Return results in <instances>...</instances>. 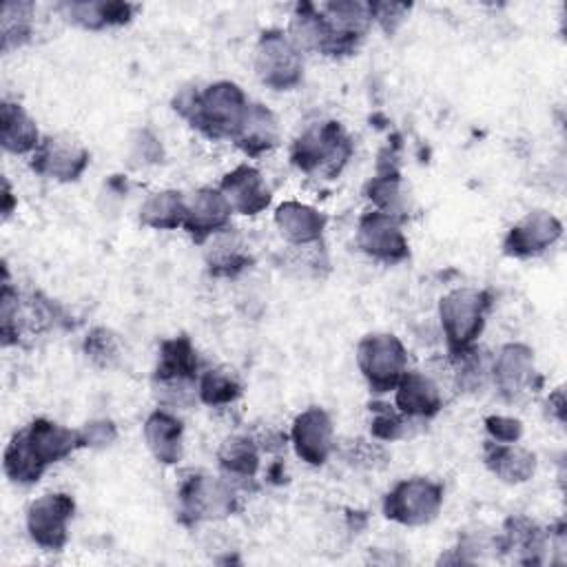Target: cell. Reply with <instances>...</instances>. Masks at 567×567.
<instances>
[{"label":"cell","instance_id":"83f0119b","mask_svg":"<svg viewBox=\"0 0 567 567\" xmlns=\"http://www.w3.org/2000/svg\"><path fill=\"white\" fill-rule=\"evenodd\" d=\"M42 135L35 120L24 111L22 104L4 100L0 104V144L11 155H31Z\"/></svg>","mask_w":567,"mask_h":567},{"label":"cell","instance_id":"3957f363","mask_svg":"<svg viewBox=\"0 0 567 567\" xmlns=\"http://www.w3.org/2000/svg\"><path fill=\"white\" fill-rule=\"evenodd\" d=\"M354 153L352 137L334 120L310 124L290 146V162L308 173L323 175L326 179L337 177Z\"/></svg>","mask_w":567,"mask_h":567},{"label":"cell","instance_id":"8d00e7d4","mask_svg":"<svg viewBox=\"0 0 567 567\" xmlns=\"http://www.w3.org/2000/svg\"><path fill=\"white\" fill-rule=\"evenodd\" d=\"M82 352L89 359V363L95 365L97 370H111L122 359V341L111 328L95 326L84 337Z\"/></svg>","mask_w":567,"mask_h":567},{"label":"cell","instance_id":"4316f807","mask_svg":"<svg viewBox=\"0 0 567 567\" xmlns=\"http://www.w3.org/2000/svg\"><path fill=\"white\" fill-rule=\"evenodd\" d=\"M199 374L202 361L186 334L171 337L159 343L153 381H197Z\"/></svg>","mask_w":567,"mask_h":567},{"label":"cell","instance_id":"f546056e","mask_svg":"<svg viewBox=\"0 0 567 567\" xmlns=\"http://www.w3.org/2000/svg\"><path fill=\"white\" fill-rule=\"evenodd\" d=\"M447 370L456 392H481L492 377V357L474 343L461 352L447 354Z\"/></svg>","mask_w":567,"mask_h":567},{"label":"cell","instance_id":"ee69618b","mask_svg":"<svg viewBox=\"0 0 567 567\" xmlns=\"http://www.w3.org/2000/svg\"><path fill=\"white\" fill-rule=\"evenodd\" d=\"M545 405H547L549 416H554L558 423L565 421V392H563V388L554 390V392L547 396Z\"/></svg>","mask_w":567,"mask_h":567},{"label":"cell","instance_id":"9c48e42d","mask_svg":"<svg viewBox=\"0 0 567 567\" xmlns=\"http://www.w3.org/2000/svg\"><path fill=\"white\" fill-rule=\"evenodd\" d=\"M326 24V51L323 55L341 58L357 51L365 38L372 18L370 2L361 0H330L319 4Z\"/></svg>","mask_w":567,"mask_h":567},{"label":"cell","instance_id":"d6986e66","mask_svg":"<svg viewBox=\"0 0 567 567\" xmlns=\"http://www.w3.org/2000/svg\"><path fill=\"white\" fill-rule=\"evenodd\" d=\"M219 190L228 199L233 213L239 215H259L272 199L261 173L250 164H239L228 171L219 182Z\"/></svg>","mask_w":567,"mask_h":567},{"label":"cell","instance_id":"4dcf8cb0","mask_svg":"<svg viewBox=\"0 0 567 567\" xmlns=\"http://www.w3.org/2000/svg\"><path fill=\"white\" fill-rule=\"evenodd\" d=\"M186 197L179 190L166 188L146 197L140 208V221L155 230H175L184 226Z\"/></svg>","mask_w":567,"mask_h":567},{"label":"cell","instance_id":"ffe728a7","mask_svg":"<svg viewBox=\"0 0 567 567\" xmlns=\"http://www.w3.org/2000/svg\"><path fill=\"white\" fill-rule=\"evenodd\" d=\"M259 452L255 436L233 434L226 436L217 450V465L221 476H226L239 492L255 487V476L259 472Z\"/></svg>","mask_w":567,"mask_h":567},{"label":"cell","instance_id":"7c38bea8","mask_svg":"<svg viewBox=\"0 0 567 567\" xmlns=\"http://www.w3.org/2000/svg\"><path fill=\"white\" fill-rule=\"evenodd\" d=\"M354 241L363 255L381 264H399L410 257V244L401 228V219L381 210L361 215Z\"/></svg>","mask_w":567,"mask_h":567},{"label":"cell","instance_id":"2e32d148","mask_svg":"<svg viewBox=\"0 0 567 567\" xmlns=\"http://www.w3.org/2000/svg\"><path fill=\"white\" fill-rule=\"evenodd\" d=\"M137 9V4L122 0H64L55 4V11L66 22L86 31H102L109 27L128 24Z\"/></svg>","mask_w":567,"mask_h":567},{"label":"cell","instance_id":"ab89813d","mask_svg":"<svg viewBox=\"0 0 567 567\" xmlns=\"http://www.w3.org/2000/svg\"><path fill=\"white\" fill-rule=\"evenodd\" d=\"M78 434L82 447H109L117 439V425L111 419H93L86 421Z\"/></svg>","mask_w":567,"mask_h":567},{"label":"cell","instance_id":"f1b7e54d","mask_svg":"<svg viewBox=\"0 0 567 567\" xmlns=\"http://www.w3.org/2000/svg\"><path fill=\"white\" fill-rule=\"evenodd\" d=\"M363 193L372 202L374 210L388 213V215L399 217V219L405 217L408 202H405L403 179H401V173H399L392 155L388 159L381 157L377 175L372 179H368Z\"/></svg>","mask_w":567,"mask_h":567},{"label":"cell","instance_id":"f35d334b","mask_svg":"<svg viewBox=\"0 0 567 567\" xmlns=\"http://www.w3.org/2000/svg\"><path fill=\"white\" fill-rule=\"evenodd\" d=\"M341 452L350 465L361 467V470H379L390 461V456L381 443H372L365 439H350Z\"/></svg>","mask_w":567,"mask_h":567},{"label":"cell","instance_id":"d6a6232c","mask_svg":"<svg viewBox=\"0 0 567 567\" xmlns=\"http://www.w3.org/2000/svg\"><path fill=\"white\" fill-rule=\"evenodd\" d=\"M35 7L29 0H7L0 11V49L11 53L24 47L33 35Z\"/></svg>","mask_w":567,"mask_h":567},{"label":"cell","instance_id":"7402d4cb","mask_svg":"<svg viewBox=\"0 0 567 567\" xmlns=\"http://www.w3.org/2000/svg\"><path fill=\"white\" fill-rule=\"evenodd\" d=\"M547 540V532L527 516H509L501 536H496V549L514 554V558L523 565H540L549 545Z\"/></svg>","mask_w":567,"mask_h":567},{"label":"cell","instance_id":"d4e9b609","mask_svg":"<svg viewBox=\"0 0 567 567\" xmlns=\"http://www.w3.org/2000/svg\"><path fill=\"white\" fill-rule=\"evenodd\" d=\"M326 224L328 217L321 210L295 199L279 204L275 210V226L290 246L321 241Z\"/></svg>","mask_w":567,"mask_h":567},{"label":"cell","instance_id":"8992f818","mask_svg":"<svg viewBox=\"0 0 567 567\" xmlns=\"http://www.w3.org/2000/svg\"><path fill=\"white\" fill-rule=\"evenodd\" d=\"M441 507L443 485L425 476L403 478L383 496V516L405 527L432 523Z\"/></svg>","mask_w":567,"mask_h":567},{"label":"cell","instance_id":"cb8c5ba5","mask_svg":"<svg viewBox=\"0 0 567 567\" xmlns=\"http://www.w3.org/2000/svg\"><path fill=\"white\" fill-rule=\"evenodd\" d=\"M483 463L485 467L503 483L520 485L536 474V454L518 443H483Z\"/></svg>","mask_w":567,"mask_h":567},{"label":"cell","instance_id":"e575fe53","mask_svg":"<svg viewBox=\"0 0 567 567\" xmlns=\"http://www.w3.org/2000/svg\"><path fill=\"white\" fill-rule=\"evenodd\" d=\"M370 410H372L370 434L385 443L410 439L425 425V421L403 414L401 410H396V405L374 401V403H370Z\"/></svg>","mask_w":567,"mask_h":567},{"label":"cell","instance_id":"484cf974","mask_svg":"<svg viewBox=\"0 0 567 567\" xmlns=\"http://www.w3.org/2000/svg\"><path fill=\"white\" fill-rule=\"evenodd\" d=\"M204 264L213 277H237L250 268L252 255L244 237L237 230L226 228L204 244Z\"/></svg>","mask_w":567,"mask_h":567},{"label":"cell","instance_id":"6da1fadb","mask_svg":"<svg viewBox=\"0 0 567 567\" xmlns=\"http://www.w3.org/2000/svg\"><path fill=\"white\" fill-rule=\"evenodd\" d=\"M246 93L228 80L204 89L186 86L173 97V111L208 140H233L248 109Z\"/></svg>","mask_w":567,"mask_h":567},{"label":"cell","instance_id":"52a82bcc","mask_svg":"<svg viewBox=\"0 0 567 567\" xmlns=\"http://www.w3.org/2000/svg\"><path fill=\"white\" fill-rule=\"evenodd\" d=\"M255 73L272 91H292L303 78L301 51L281 29H266L255 47Z\"/></svg>","mask_w":567,"mask_h":567},{"label":"cell","instance_id":"5bb4252c","mask_svg":"<svg viewBox=\"0 0 567 567\" xmlns=\"http://www.w3.org/2000/svg\"><path fill=\"white\" fill-rule=\"evenodd\" d=\"M563 235V224L547 210H532L520 217L503 239V252L516 259L543 255Z\"/></svg>","mask_w":567,"mask_h":567},{"label":"cell","instance_id":"e0dca14e","mask_svg":"<svg viewBox=\"0 0 567 567\" xmlns=\"http://www.w3.org/2000/svg\"><path fill=\"white\" fill-rule=\"evenodd\" d=\"M22 434L31 454L44 470H49V465L64 461L78 447H82L78 430H71L44 416L33 419L27 427H22Z\"/></svg>","mask_w":567,"mask_h":567},{"label":"cell","instance_id":"5b68a950","mask_svg":"<svg viewBox=\"0 0 567 567\" xmlns=\"http://www.w3.org/2000/svg\"><path fill=\"white\" fill-rule=\"evenodd\" d=\"M357 365L368 388L385 394L408 372V350L392 332H370L357 343Z\"/></svg>","mask_w":567,"mask_h":567},{"label":"cell","instance_id":"277c9868","mask_svg":"<svg viewBox=\"0 0 567 567\" xmlns=\"http://www.w3.org/2000/svg\"><path fill=\"white\" fill-rule=\"evenodd\" d=\"M492 297L483 288H454L439 301V321L447 343V354L476 343L485 328Z\"/></svg>","mask_w":567,"mask_h":567},{"label":"cell","instance_id":"ba28073f","mask_svg":"<svg viewBox=\"0 0 567 567\" xmlns=\"http://www.w3.org/2000/svg\"><path fill=\"white\" fill-rule=\"evenodd\" d=\"M492 383L496 392L509 401H523L543 388V377L536 368L534 350L527 343H505L492 357Z\"/></svg>","mask_w":567,"mask_h":567},{"label":"cell","instance_id":"30bf717a","mask_svg":"<svg viewBox=\"0 0 567 567\" xmlns=\"http://www.w3.org/2000/svg\"><path fill=\"white\" fill-rule=\"evenodd\" d=\"M75 514V501L66 492H49L27 507L29 538L44 551H60L69 540V523Z\"/></svg>","mask_w":567,"mask_h":567},{"label":"cell","instance_id":"4fadbf2b","mask_svg":"<svg viewBox=\"0 0 567 567\" xmlns=\"http://www.w3.org/2000/svg\"><path fill=\"white\" fill-rule=\"evenodd\" d=\"M290 443L303 463L315 467L323 465L337 450L330 414L319 405L299 412L290 427Z\"/></svg>","mask_w":567,"mask_h":567},{"label":"cell","instance_id":"9a60e30c","mask_svg":"<svg viewBox=\"0 0 567 567\" xmlns=\"http://www.w3.org/2000/svg\"><path fill=\"white\" fill-rule=\"evenodd\" d=\"M233 208L219 188H199L186 199L184 230L188 237L204 246L213 235L230 228Z\"/></svg>","mask_w":567,"mask_h":567},{"label":"cell","instance_id":"44dd1931","mask_svg":"<svg viewBox=\"0 0 567 567\" xmlns=\"http://www.w3.org/2000/svg\"><path fill=\"white\" fill-rule=\"evenodd\" d=\"M144 443L162 465H175L184 454V423L168 408L153 410L144 421Z\"/></svg>","mask_w":567,"mask_h":567},{"label":"cell","instance_id":"f6af8a7d","mask_svg":"<svg viewBox=\"0 0 567 567\" xmlns=\"http://www.w3.org/2000/svg\"><path fill=\"white\" fill-rule=\"evenodd\" d=\"M13 206H16V197H13V193H11L9 179L4 177V179H2V217H4V219L13 213Z\"/></svg>","mask_w":567,"mask_h":567},{"label":"cell","instance_id":"7a4b0ae2","mask_svg":"<svg viewBox=\"0 0 567 567\" xmlns=\"http://www.w3.org/2000/svg\"><path fill=\"white\" fill-rule=\"evenodd\" d=\"M239 489L226 476L186 470L177 483V518L186 527L219 520L239 509Z\"/></svg>","mask_w":567,"mask_h":567},{"label":"cell","instance_id":"ac0fdd59","mask_svg":"<svg viewBox=\"0 0 567 567\" xmlns=\"http://www.w3.org/2000/svg\"><path fill=\"white\" fill-rule=\"evenodd\" d=\"M443 392L441 383L427 374V372H416L408 370L396 388H394V405L408 416L430 421L443 410Z\"/></svg>","mask_w":567,"mask_h":567},{"label":"cell","instance_id":"b9f144b4","mask_svg":"<svg viewBox=\"0 0 567 567\" xmlns=\"http://www.w3.org/2000/svg\"><path fill=\"white\" fill-rule=\"evenodd\" d=\"M487 434L492 441L498 443H518L523 436V423L514 416H505V414H489L483 421Z\"/></svg>","mask_w":567,"mask_h":567},{"label":"cell","instance_id":"603a6c76","mask_svg":"<svg viewBox=\"0 0 567 567\" xmlns=\"http://www.w3.org/2000/svg\"><path fill=\"white\" fill-rule=\"evenodd\" d=\"M230 142L248 157H259L272 151L279 144V122L275 113L259 102H250Z\"/></svg>","mask_w":567,"mask_h":567},{"label":"cell","instance_id":"836d02e7","mask_svg":"<svg viewBox=\"0 0 567 567\" xmlns=\"http://www.w3.org/2000/svg\"><path fill=\"white\" fill-rule=\"evenodd\" d=\"M244 392V383L233 368L213 365L202 370L197 379V396L210 408H226L235 403Z\"/></svg>","mask_w":567,"mask_h":567},{"label":"cell","instance_id":"7bdbcfd3","mask_svg":"<svg viewBox=\"0 0 567 567\" xmlns=\"http://www.w3.org/2000/svg\"><path fill=\"white\" fill-rule=\"evenodd\" d=\"M131 159H137V166L140 164H155V162H159L162 159V144H159V140L151 131H140L137 140L133 142Z\"/></svg>","mask_w":567,"mask_h":567},{"label":"cell","instance_id":"60d3db41","mask_svg":"<svg viewBox=\"0 0 567 567\" xmlns=\"http://www.w3.org/2000/svg\"><path fill=\"white\" fill-rule=\"evenodd\" d=\"M412 4L408 2H370V18L377 22L385 33H394L401 22L408 18Z\"/></svg>","mask_w":567,"mask_h":567},{"label":"cell","instance_id":"d590c367","mask_svg":"<svg viewBox=\"0 0 567 567\" xmlns=\"http://www.w3.org/2000/svg\"><path fill=\"white\" fill-rule=\"evenodd\" d=\"M2 467H4V474L11 483H18V485H33L42 478V474L47 472L38 461L35 456L31 454L27 441H24V434L22 430H18L11 441L7 443L4 447V456H2Z\"/></svg>","mask_w":567,"mask_h":567},{"label":"cell","instance_id":"8fae6325","mask_svg":"<svg viewBox=\"0 0 567 567\" xmlns=\"http://www.w3.org/2000/svg\"><path fill=\"white\" fill-rule=\"evenodd\" d=\"M91 153L78 140L55 133L44 135L38 148L31 153V171L55 182H78L89 168Z\"/></svg>","mask_w":567,"mask_h":567},{"label":"cell","instance_id":"74e56055","mask_svg":"<svg viewBox=\"0 0 567 567\" xmlns=\"http://www.w3.org/2000/svg\"><path fill=\"white\" fill-rule=\"evenodd\" d=\"M297 277H321V270H328V255L323 250L321 241L303 244V246H290V252L284 259Z\"/></svg>","mask_w":567,"mask_h":567},{"label":"cell","instance_id":"1f68e13d","mask_svg":"<svg viewBox=\"0 0 567 567\" xmlns=\"http://www.w3.org/2000/svg\"><path fill=\"white\" fill-rule=\"evenodd\" d=\"M286 33H288L290 42L301 53L303 51H315V53L323 55V51H326V24H323V16L319 11V4H312V2L295 4Z\"/></svg>","mask_w":567,"mask_h":567}]
</instances>
